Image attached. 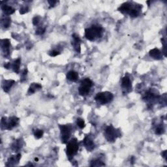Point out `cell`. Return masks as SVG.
I'll return each instance as SVG.
<instances>
[{"mask_svg":"<svg viewBox=\"0 0 167 167\" xmlns=\"http://www.w3.org/2000/svg\"><path fill=\"white\" fill-rule=\"evenodd\" d=\"M103 35V28L99 26H92L85 29V37L89 41H94L100 38Z\"/></svg>","mask_w":167,"mask_h":167,"instance_id":"obj_1","label":"cell"},{"mask_svg":"<svg viewBox=\"0 0 167 167\" xmlns=\"http://www.w3.org/2000/svg\"><path fill=\"white\" fill-rule=\"evenodd\" d=\"M104 136L109 142H114L120 136V131L115 129L112 125L108 126L104 131Z\"/></svg>","mask_w":167,"mask_h":167,"instance_id":"obj_2","label":"cell"},{"mask_svg":"<svg viewBox=\"0 0 167 167\" xmlns=\"http://www.w3.org/2000/svg\"><path fill=\"white\" fill-rule=\"evenodd\" d=\"M79 148V146L77 138L72 139L71 141L69 142V143L67 145L66 152L69 160L71 159V158H72L77 154Z\"/></svg>","mask_w":167,"mask_h":167,"instance_id":"obj_3","label":"cell"},{"mask_svg":"<svg viewBox=\"0 0 167 167\" xmlns=\"http://www.w3.org/2000/svg\"><path fill=\"white\" fill-rule=\"evenodd\" d=\"M59 127L61 132V142L63 144L67 143L72 133V126L70 125H60Z\"/></svg>","mask_w":167,"mask_h":167,"instance_id":"obj_4","label":"cell"},{"mask_svg":"<svg viewBox=\"0 0 167 167\" xmlns=\"http://www.w3.org/2000/svg\"><path fill=\"white\" fill-rule=\"evenodd\" d=\"M113 98H114V95L112 93L105 91V92H101L97 94L95 100L101 104H105L111 102Z\"/></svg>","mask_w":167,"mask_h":167,"instance_id":"obj_5","label":"cell"},{"mask_svg":"<svg viewBox=\"0 0 167 167\" xmlns=\"http://www.w3.org/2000/svg\"><path fill=\"white\" fill-rule=\"evenodd\" d=\"M93 85V82L90 79L82 80L80 83V86L79 88V94L81 96H86L90 93V89Z\"/></svg>","mask_w":167,"mask_h":167,"instance_id":"obj_6","label":"cell"},{"mask_svg":"<svg viewBox=\"0 0 167 167\" xmlns=\"http://www.w3.org/2000/svg\"><path fill=\"white\" fill-rule=\"evenodd\" d=\"M18 122H19V119L17 117L14 116L10 118L8 121L7 120L6 118H2L1 122V129L11 130L13 127H15L18 125Z\"/></svg>","mask_w":167,"mask_h":167,"instance_id":"obj_7","label":"cell"},{"mask_svg":"<svg viewBox=\"0 0 167 167\" xmlns=\"http://www.w3.org/2000/svg\"><path fill=\"white\" fill-rule=\"evenodd\" d=\"M122 88L123 93H129L131 91L132 84L130 79L127 77H125L122 79Z\"/></svg>","mask_w":167,"mask_h":167,"instance_id":"obj_8","label":"cell"},{"mask_svg":"<svg viewBox=\"0 0 167 167\" xmlns=\"http://www.w3.org/2000/svg\"><path fill=\"white\" fill-rule=\"evenodd\" d=\"M1 47L3 52L5 54V57H7L8 56H9L10 47V43L9 40L7 39H2L1 42Z\"/></svg>","mask_w":167,"mask_h":167,"instance_id":"obj_9","label":"cell"},{"mask_svg":"<svg viewBox=\"0 0 167 167\" xmlns=\"http://www.w3.org/2000/svg\"><path fill=\"white\" fill-rule=\"evenodd\" d=\"M72 38H73V41L72 42V47H73L75 51H77L78 53H80V51H81V48H80L81 40H80L79 35H78L76 33H74L72 34Z\"/></svg>","mask_w":167,"mask_h":167,"instance_id":"obj_10","label":"cell"},{"mask_svg":"<svg viewBox=\"0 0 167 167\" xmlns=\"http://www.w3.org/2000/svg\"><path fill=\"white\" fill-rule=\"evenodd\" d=\"M133 5H131V3L126 2L118 8V10L123 13V14H129L131 10L133 9Z\"/></svg>","mask_w":167,"mask_h":167,"instance_id":"obj_11","label":"cell"},{"mask_svg":"<svg viewBox=\"0 0 167 167\" xmlns=\"http://www.w3.org/2000/svg\"><path fill=\"white\" fill-rule=\"evenodd\" d=\"M84 145L88 152H91L95 148V144H94L92 140L88 136H86L85 138L83 141Z\"/></svg>","mask_w":167,"mask_h":167,"instance_id":"obj_12","label":"cell"},{"mask_svg":"<svg viewBox=\"0 0 167 167\" xmlns=\"http://www.w3.org/2000/svg\"><path fill=\"white\" fill-rule=\"evenodd\" d=\"M149 54L150 57L157 60H161L163 57V53L157 48H153V49L151 50L149 52Z\"/></svg>","mask_w":167,"mask_h":167,"instance_id":"obj_13","label":"cell"},{"mask_svg":"<svg viewBox=\"0 0 167 167\" xmlns=\"http://www.w3.org/2000/svg\"><path fill=\"white\" fill-rule=\"evenodd\" d=\"M20 159H21V155L20 153H18L17 155L12 156V157H10V158H9V159H8L6 166H10L16 165L17 163H19Z\"/></svg>","mask_w":167,"mask_h":167,"instance_id":"obj_14","label":"cell"},{"mask_svg":"<svg viewBox=\"0 0 167 167\" xmlns=\"http://www.w3.org/2000/svg\"><path fill=\"white\" fill-rule=\"evenodd\" d=\"M42 88V86L38 83H33L29 86V90L28 91V95H32L34 93H35L37 90Z\"/></svg>","mask_w":167,"mask_h":167,"instance_id":"obj_15","label":"cell"},{"mask_svg":"<svg viewBox=\"0 0 167 167\" xmlns=\"http://www.w3.org/2000/svg\"><path fill=\"white\" fill-rule=\"evenodd\" d=\"M15 80H4L3 83V89L5 92H9L10 89L11 88L13 85L15 84Z\"/></svg>","mask_w":167,"mask_h":167,"instance_id":"obj_16","label":"cell"},{"mask_svg":"<svg viewBox=\"0 0 167 167\" xmlns=\"http://www.w3.org/2000/svg\"><path fill=\"white\" fill-rule=\"evenodd\" d=\"M1 10L5 15H10L15 12L14 8L7 5H3L1 6Z\"/></svg>","mask_w":167,"mask_h":167,"instance_id":"obj_17","label":"cell"},{"mask_svg":"<svg viewBox=\"0 0 167 167\" xmlns=\"http://www.w3.org/2000/svg\"><path fill=\"white\" fill-rule=\"evenodd\" d=\"M67 79L71 82H77L79 79V74L74 71H71L67 72Z\"/></svg>","mask_w":167,"mask_h":167,"instance_id":"obj_18","label":"cell"},{"mask_svg":"<svg viewBox=\"0 0 167 167\" xmlns=\"http://www.w3.org/2000/svg\"><path fill=\"white\" fill-rule=\"evenodd\" d=\"M20 66V59L18 58L17 60L15 61L13 65V69L16 73L18 74V72H19Z\"/></svg>","mask_w":167,"mask_h":167,"instance_id":"obj_19","label":"cell"},{"mask_svg":"<svg viewBox=\"0 0 167 167\" xmlns=\"http://www.w3.org/2000/svg\"><path fill=\"white\" fill-rule=\"evenodd\" d=\"M10 24H11V20L9 17H5L2 19V24L4 26V28H7L10 26Z\"/></svg>","mask_w":167,"mask_h":167,"instance_id":"obj_20","label":"cell"},{"mask_svg":"<svg viewBox=\"0 0 167 167\" xmlns=\"http://www.w3.org/2000/svg\"><path fill=\"white\" fill-rule=\"evenodd\" d=\"M104 163H103L101 160L97 159L95 161H91V163L90 166H104Z\"/></svg>","mask_w":167,"mask_h":167,"instance_id":"obj_21","label":"cell"},{"mask_svg":"<svg viewBox=\"0 0 167 167\" xmlns=\"http://www.w3.org/2000/svg\"><path fill=\"white\" fill-rule=\"evenodd\" d=\"M33 134L35 137V138L39 139L42 138V136L43 135V131L40 130V129H37V130L33 132Z\"/></svg>","mask_w":167,"mask_h":167,"instance_id":"obj_22","label":"cell"},{"mask_svg":"<svg viewBox=\"0 0 167 167\" xmlns=\"http://www.w3.org/2000/svg\"><path fill=\"white\" fill-rule=\"evenodd\" d=\"M77 124L80 129H83L85 127L84 121V120L81 119V118H78L77 121Z\"/></svg>","mask_w":167,"mask_h":167,"instance_id":"obj_23","label":"cell"},{"mask_svg":"<svg viewBox=\"0 0 167 167\" xmlns=\"http://www.w3.org/2000/svg\"><path fill=\"white\" fill-rule=\"evenodd\" d=\"M13 149L15 150V151H17L19 149H20V148H22V144H20V142H18V141H16L14 144L13 145Z\"/></svg>","mask_w":167,"mask_h":167,"instance_id":"obj_24","label":"cell"},{"mask_svg":"<svg viewBox=\"0 0 167 167\" xmlns=\"http://www.w3.org/2000/svg\"><path fill=\"white\" fill-rule=\"evenodd\" d=\"M40 20H41V17H39V16H36L33 18V25L37 26L38 25V24L39 23Z\"/></svg>","mask_w":167,"mask_h":167,"instance_id":"obj_25","label":"cell"},{"mask_svg":"<svg viewBox=\"0 0 167 167\" xmlns=\"http://www.w3.org/2000/svg\"><path fill=\"white\" fill-rule=\"evenodd\" d=\"M163 133H164V129L162 127H157V129H155V134H161Z\"/></svg>","mask_w":167,"mask_h":167,"instance_id":"obj_26","label":"cell"},{"mask_svg":"<svg viewBox=\"0 0 167 167\" xmlns=\"http://www.w3.org/2000/svg\"><path fill=\"white\" fill-rule=\"evenodd\" d=\"M28 7H26V6H24V7H22V8H20V13L22 15H24V14H25V13H28Z\"/></svg>","mask_w":167,"mask_h":167,"instance_id":"obj_27","label":"cell"},{"mask_svg":"<svg viewBox=\"0 0 167 167\" xmlns=\"http://www.w3.org/2000/svg\"><path fill=\"white\" fill-rule=\"evenodd\" d=\"M46 31L45 28H39L36 30V34L37 35H42Z\"/></svg>","mask_w":167,"mask_h":167,"instance_id":"obj_28","label":"cell"},{"mask_svg":"<svg viewBox=\"0 0 167 167\" xmlns=\"http://www.w3.org/2000/svg\"><path fill=\"white\" fill-rule=\"evenodd\" d=\"M60 52H58V51H56V50H52L51 51V52L49 53V55L50 56H52V57H56V56H57L58 55L60 54Z\"/></svg>","mask_w":167,"mask_h":167,"instance_id":"obj_29","label":"cell"},{"mask_svg":"<svg viewBox=\"0 0 167 167\" xmlns=\"http://www.w3.org/2000/svg\"><path fill=\"white\" fill-rule=\"evenodd\" d=\"M57 2H58L57 1H48V3L50 4V5L51 7L54 6V5H56V3Z\"/></svg>","mask_w":167,"mask_h":167,"instance_id":"obj_30","label":"cell"},{"mask_svg":"<svg viewBox=\"0 0 167 167\" xmlns=\"http://www.w3.org/2000/svg\"><path fill=\"white\" fill-rule=\"evenodd\" d=\"M161 156L164 158V159H165V160L166 161V151H164V152H163L162 153H161Z\"/></svg>","mask_w":167,"mask_h":167,"instance_id":"obj_31","label":"cell"},{"mask_svg":"<svg viewBox=\"0 0 167 167\" xmlns=\"http://www.w3.org/2000/svg\"><path fill=\"white\" fill-rule=\"evenodd\" d=\"M10 64L9 63H7V64H5V68H6V69H9L10 68Z\"/></svg>","mask_w":167,"mask_h":167,"instance_id":"obj_32","label":"cell"},{"mask_svg":"<svg viewBox=\"0 0 167 167\" xmlns=\"http://www.w3.org/2000/svg\"><path fill=\"white\" fill-rule=\"evenodd\" d=\"M35 161H39V159L37 158V157L35 158Z\"/></svg>","mask_w":167,"mask_h":167,"instance_id":"obj_33","label":"cell"}]
</instances>
